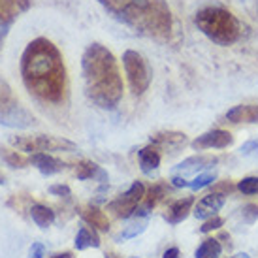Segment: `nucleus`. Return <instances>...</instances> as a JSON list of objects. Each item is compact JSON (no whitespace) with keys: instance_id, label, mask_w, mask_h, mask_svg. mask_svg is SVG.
I'll return each mask as SVG.
<instances>
[{"instance_id":"19","label":"nucleus","mask_w":258,"mask_h":258,"mask_svg":"<svg viewBox=\"0 0 258 258\" xmlns=\"http://www.w3.org/2000/svg\"><path fill=\"white\" fill-rule=\"evenodd\" d=\"M226 119L230 122H252V124H258V104L236 106V108L228 109Z\"/></svg>"},{"instance_id":"30","label":"nucleus","mask_w":258,"mask_h":258,"mask_svg":"<svg viewBox=\"0 0 258 258\" xmlns=\"http://www.w3.org/2000/svg\"><path fill=\"white\" fill-rule=\"evenodd\" d=\"M222 219L221 217H211V219H208V221L204 222V224H202L200 226V232L202 234H209V232H213V230H219L222 226Z\"/></svg>"},{"instance_id":"20","label":"nucleus","mask_w":258,"mask_h":258,"mask_svg":"<svg viewBox=\"0 0 258 258\" xmlns=\"http://www.w3.org/2000/svg\"><path fill=\"white\" fill-rule=\"evenodd\" d=\"M74 245L78 251H85V249H98L100 247V237L96 234V230L93 226H81L76 234V239H74Z\"/></svg>"},{"instance_id":"25","label":"nucleus","mask_w":258,"mask_h":258,"mask_svg":"<svg viewBox=\"0 0 258 258\" xmlns=\"http://www.w3.org/2000/svg\"><path fill=\"white\" fill-rule=\"evenodd\" d=\"M215 179H217L215 170H213V172H202V173H198V175H194L192 179H190L188 188L200 190V188H206V186H209L211 183H215Z\"/></svg>"},{"instance_id":"12","label":"nucleus","mask_w":258,"mask_h":258,"mask_svg":"<svg viewBox=\"0 0 258 258\" xmlns=\"http://www.w3.org/2000/svg\"><path fill=\"white\" fill-rule=\"evenodd\" d=\"M226 204V194L222 192H211L208 196H204L196 206H194V217L208 221L211 217H215L222 209V206Z\"/></svg>"},{"instance_id":"4","label":"nucleus","mask_w":258,"mask_h":258,"mask_svg":"<svg viewBox=\"0 0 258 258\" xmlns=\"http://www.w3.org/2000/svg\"><path fill=\"white\" fill-rule=\"evenodd\" d=\"M194 23L217 45H232L241 36V25L237 17L222 6L202 8L194 17Z\"/></svg>"},{"instance_id":"26","label":"nucleus","mask_w":258,"mask_h":258,"mask_svg":"<svg viewBox=\"0 0 258 258\" xmlns=\"http://www.w3.org/2000/svg\"><path fill=\"white\" fill-rule=\"evenodd\" d=\"M0 157H2V160H4L10 168H25V164H27V160H25L21 155H17V151L0 149Z\"/></svg>"},{"instance_id":"15","label":"nucleus","mask_w":258,"mask_h":258,"mask_svg":"<svg viewBox=\"0 0 258 258\" xmlns=\"http://www.w3.org/2000/svg\"><path fill=\"white\" fill-rule=\"evenodd\" d=\"M166 194H168V186H166L164 183H155V185L149 188V192L144 196V200H142V204L138 206V209H136V213H134V215H136V217H145L151 209L157 206L158 202L164 198Z\"/></svg>"},{"instance_id":"10","label":"nucleus","mask_w":258,"mask_h":258,"mask_svg":"<svg viewBox=\"0 0 258 258\" xmlns=\"http://www.w3.org/2000/svg\"><path fill=\"white\" fill-rule=\"evenodd\" d=\"M234 144V136L230 134L228 130H209V132H204L202 136H198L196 140L190 142L192 149L202 151V149H226Z\"/></svg>"},{"instance_id":"29","label":"nucleus","mask_w":258,"mask_h":258,"mask_svg":"<svg viewBox=\"0 0 258 258\" xmlns=\"http://www.w3.org/2000/svg\"><path fill=\"white\" fill-rule=\"evenodd\" d=\"M239 211H241L243 222H247V224H252V222L258 219V206H254V204H247V206H243Z\"/></svg>"},{"instance_id":"16","label":"nucleus","mask_w":258,"mask_h":258,"mask_svg":"<svg viewBox=\"0 0 258 258\" xmlns=\"http://www.w3.org/2000/svg\"><path fill=\"white\" fill-rule=\"evenodd\" d=\"M138 157H140V168L145 175H153V172H157L158 166H160V151L158 145L151 144L145 145L138 151Z\"/></svg>"},{"instance_id":"1","label":"nucleus","mask_w":258,"mask_h":258,"mask_svg":"<svg viewBox=\"0 0 258 258\" xmlns=\"http://www.w3.org/2000/svg\"><path fill=\"white\" fill-rule=\"evenodd\" d=\"M21 79L27 91L43 104L58 106L66 98V66L57 45L47 38H36L21 55Z\"/></svg>"},{"instance_id":"17","label":"nucleus","mask_w":258,"mask_h":258,"mask_svg":"<svg viewBox=\"0 0 258 258\" xmlns=\"http://www.w3.org/2000/svg\"><path fill=\"white\" fill-rule=\"evenodd\" d=\"M192 206H194V198L190 196H186V198H181V200H175L168 208V213L164 215V219L170 224H179L183 222L188 217V213L192 211Z\"/></svg>"},{"instance_id":"31","label":"nucleus","mask_w":258,"mask_h":258,"mask_svg":"<svg viewBox=\"0 0 258 258\" xmlns=\"http://www.w3.org/2000/svg\"><path fill=\"white\" fill-rule=\"evenodd\" d=\"M239 153H241L243 157H258V140H251V142L243 144L241 149H239Z\"/></svg>"},{"instance_id":"9","label":"nucleus","mask_w":258,"mask_h":258,"mask_svg":"<svg viewBox=\"0 0 258 258\" xmlns=\"http://www.w3.org/2000/svg\"><path fill=\"white\" fill-rule=\"evenodd\" d=\"M0 124L8 128H30L36 124V117L15 100L0 108Z\"/></svg>"},{"instance_id":"6","label":"nucleus","mask_w":258,"mask_h":258,"mask_svg":"<svg viewBox=\"0 0 258 258\" xmlns=\"http://www.w3.org/2000/svg\"><path fill=\"white\" fill-rule=\"evenodd\" d=\"M10 144L15 149L25 151V153H43V151H76V144L64 138L53 136H12Z\"/></svg>"},{"instance_id":"37","label":"nucleus","mask_w":258,"mask_h":258,"mask_svg":"<svg viewBox=\"0 0 258 258\" xmlns=\"http://www.w3.org/2000/svg\"><path fill=\"white\" fill-rule=\"evenodd\" d=\"M4 183H6V181H4V175L0 173V185H4Z\"/></svg>"},{"instance_id":"13","label":"nucleus","mask_w":258,"mask_h":258,"mask_svg":"<svg viewBox=\"0 0 258 258\" xmlns=\"http://www.w3.org/2000/svg\"><path fill=\"white\" fill-rule=\"evenodd\" d=\"M30 164L36 166L43 175H55V173L62 172V170H64V166H66L62 160L51 157V155H47V153H32V157H30Z\"/></svg>"},{"instance_id":"34","label":"nucleus","mask_w":258,"mask_h":258,"mask_svg":"<svg viewBox=\"0 0 258 258\" xmlns=\"http://www.w3.org/2000/svg\"><path fill=\"white\" fill-rule=\"evenodd\" d=\"M162 258H181V251L177 247H170V249H166Z\"/></svg>"},{"instance_id":"36","label":"nucleus","mask_w":258,"mask_h":258,"mask_svg":"<svg viewBox=\"0 0 258 258\" xmlns=\"http://www.w3.org/2000/svg\"><path fill=\"white\" fill-rule=\"evenodd\" d=\"M236 258H249V254L247 252H239V254H236Z\"/></svg>"},{"instance_id":"8","label":"nucleus","mask_w":258,"mask_h":258,"mask_svg":"<svg viewBox=\"0 0 258 258\" xmlns=\"http://www.w3.org/2000/svg\"><path fill=\"white\" fill-rule=\"evenodd\" d=\"M29 10L30 0H0V47L14 23Z\"/></svg>"},{"instance_id":"27","label":"nucleus","mask_w":258,"mask_h":258,"mask_svg":"<svg viewBox=\"0 0 258 258\" xmlns=\"http://www.w3.org/2000/svg\"><path fill=\"white\" fill-rule=\"evenodd\" d=\"M237 190L247 194V196L258 194V177H243L237 183Z\"/></svg>"},{"instance_id":"32","label":"nucleus","mask_w":258,"mask_h":258,"mask_svg":"<svg viewBox=\"0 0 258 258\" xmlns=\"http://www.w3.org/2000/svg\"><path fill=\"white\" fill-rule=\"evenodd\" d=\"M49 192L53 194V196H62V198H68L70 194H72V190H70V186L68 185H51L49 186Z\"/></svg>"},{"instance_id":"2","label":"nucleus","mask_w":258,"mask_h":258,"mask_svg":"<svg viewBox=\"0 0 258 258\" xmlns=\"http://www.w3.org/2000/svg\"><path fill=\"white\" fill-rule=\"evenodd\" d=\"M85 94L100 109H115L122 100V78L113 53L102 43H91L81 57Z\"/></svg>"},{"instance_id":"18","label":"nucleus","mask_w":258,"mask_h":258,"mask_svg":"<svg viewBox=\"0 0 258 258\" xmlns=\"http://www.w3.org/2000/svg\"><path fill=\"white\" fill-rule=\"evenodd\" d=\"M76 175H78V179H81V181L96 179V181H100V183H108V179H109L108 172L102 170L100 166L91 162V160H81V162L78 164Z\"/></svg>"},{"instance_id":"11","label":"nucleus","mask_w":258,"mask_h":258,"mask_svg":"<svg viewBox=\"0 0 258 258\" xmlns=\"http://www.w3.org/2000/svg\"><path fill=\"white\" fill-rule=\"evenodd\" d=\"M213 164H217V157L211 155H198V157L185 158L181 164H177L172 170V175H181V177H188V175H198L204 170L211 168Z\"/></svg>"},{"instance_id":"33","label":"nucleus","mask_w":258,"mask_h":258,"mask_svg":"<svg viewBox=\"0 0 258 258\" xmlns=\"http://www.w3.org/2000/svg\"><path fill=\"white\" fill-rule=\"evenodd\" d=\"M45 256V247L42 243H32L29 251V258H43Z\"/></svg>"},{"instance_id":"21","label":"nucleus","mask_w":258,"mask_h":258,"mask_svg":"<svg viewBox=\"0 0 258 258\" xmlns=\"http://www.w3.org/2000/svg\"><path fill=\"white\" fill-rule=\"evenodd\" d=\"M151 144L158 145V147L179 149L186 144V136L183 132H158L155 136H151Z\"/></svg>"},{"instance_id":"22","label":"nucleus","mask_w":258,"mask_h":258,"mask_svg":"<svg viewBox=\"0 0 258 258\" xmlns=\"http://www.w3.org/2000/svg\"><path fill=\"white\" fill-rule=\"evenodd\" d=\"M30 217H32V221L36 222V226H40V228H47V226H51L55 222V211L47 208V206H43V204H34L30 208Z\"/></svg>"},{"instance_id":"28","label":"nucleus","mask_w":258,"mask_h":258,"mask_svg":"<svg viewBox=\"0 0 258 258\" xmlns=\"http://www.w3.org/2000/svg\"><path fill=\"white\" fill-rule=\"evenodd\" d=\"M12 102H15L14 94H12V89L8 87V83L4 79L0 78V108H4L8 104H12Z\"/></svg>"},{"instance_id":"5","label":"nucleus","mask_w":258,"mask_h":258,"mask_svg":"<svg viewBox=\"0 0 258 258\" xmlns=\"http://www.w3.org/2000/svg\"><path fill=\"white\" fill-rule=\"evenodd\" d=\"M122 66H124V74L128 78L132 94L142 96L151 85V68L147 60L138 51L128 49L122 53Z\"/></svg>"},{"instance_id":"23","label":"nucleus","mask_w":258,"mask_h":258,"mask_svg":"<svg viewBox=\"0 0 258 258\" xmlns=\"http://www.w3.org/2000/svg\"><path fill=\"white\" fill-rule=\"evenodd\" d=\"M222 252V245L219 243V239L215 237H208L200 243V247L196 249L194 256L196 258H219Z\"/></svg>"},{"instance_id":"14","label":"nucleus","mask_w":258,"mask_h":258,"mask_svg":"<svg viewBox=\"0 0 258 258\" xmlns=\"http://www.w3.org/2000/svg\"><path fill=\"white\" fill-rule=\"evenodd\" d=\"M79 215L85 221V224L93 226L94 230H100V232H108L109 230V221L106 213L96 208V206H93V204L79 208Z\"/></svg>"},{"instance_id":"24","label":"nucleus","mask_w":258,"mask_h":258,"mask_svg":"<svg viewBox=\"0 0 258 258\" xmlns=\"http://www.w3.org/2000/svg\"><path fill=\"white\" fill-rule=\"evenodd\" d=\"M147 224H149V219H147V217H136L126 228L122 230L121 236L117 237V239L122 241V239H132V237L140 236V234H144L145 230H147Z\"/></svg>"},{"instance_id":"3","label":"nucleus","mask_w":258,"mask_h":258,"mask_svg":"<svg viewBox=\"0 0 258 258\" xmlns=\"http://www.w3.org/2000/svg\"><path fill=\"white\" fill-rule=\"evenodd\" d=\"M119 23L142 36L164 42L172 36V12L166 0H98Z\"/></svg>"},{"instance_id":"35","label":"nucleus","mask_w":258,"mask_h":258,"mask_svg":"<svg viewBox=\"0 0 258 258\" xmlns=\"http://www.w3.org/2000/svg\"><path fill=\"white\" fill-rule=\"evenodd\" d=\"M49 258H76V256H74V252L64 251V252H57V254H53V256H49Z\"/></svg>"},{"instance_id":"7","label":"nucleus","mask_w":258,"mask_h":258,"mask_svg":"<svg viewBox=\"0 0 258 258\" xmlns=\"http://www.w3.org/2000/svg\"><path fill=\"white\" fill-rule=\"evenodd\" d=\"M144 196H145V185L142 181H134L128 186L126 192L121 194L117 200L109 202L108 209L115 217H119V219H128V217H132L136 213L138 206L142 204Z\"/></svg>"}]
</instances>
